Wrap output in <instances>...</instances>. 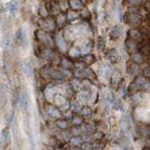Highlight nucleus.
Instances as JSON below:
<instances>
[{"instance_id": "5", "label": "nucleus", "mask_w": 150, "mask_h": 150, "mask_svg": "<svg viewBox=\"0 0 150 150\" xmlns=\"http://www.w3.org/2000/svg\"><path fill=\"white\" fill-rule=\"evenodd\" d=\"M18 38H19V40L21 41V42H22V43H24V42L26 41V33H24L23 29H20L19 33H18Z\"/></svg>"}, {"instance_id": "7", "label": "nucleus", "mask_w": 150, "mask_h": 150, "mask_svg": "<svg viewBox=\"0 0 150 150\" xmlns=\"http://www.w3.org/2000/svg\"><path fill=\"white\" fill-rule=\"evenodd\" d=\"M133 58L135 61H137V62H141L142 61V57L139 55H137V53H135V55H133Z\"/></svg>"}, {"instance_id": "1", "label": "nucleus", "mask_w": 150, "mask_h": 150, "mask_svg": "<svg viewBox=\"0 0 150 150\" xmlns=\"http://www.w3.org/2000/svg\"><path fill=\"white\" fill-rule=\"evenodd\" d=\"M28 95L26 90L22 91V93L20 94V104L23 107L24 110H26L28 107V103H29V99H28Z\"/></svg>"}, {"instance_id": "8", "label": "nucleus", "mask_w": 150, "mask_h": 150, "mask_svg": "<svg viewBox=\"0 0 150 150\" xmlns=\"http://www.w3.org/2000/svg\"><path fill=\"white\" fill-rule=\"evenodd\" d=\"M144 150H149V149H146V148H145V149H144Z\"/></svg>"}, {"instance_id": "2", "label": "nucleus", "mask_w": 150, "mask_h": 150, "mask_svg": "<svg viewBox=\"0 0 150 150\" xmlns=\"http://www.w3.org/2000/svg\"><path fill=\"white\" fill-rule=\"evenodd\" d=\"M22 70L24 71V73H26V75H32V72H33V70H32V66L30 63H24L22 65Z\"/></svg>"}, {"instance_id": "3", "label": "nucleus", "mask_w": 150, "mask_h": 150, "mask_svg": "<svg viewBox=\"0 0 150 150\" xmlns=\"http://www.w3.org/2000/svg\"><path fill=\"white\" fill-rule=\"evenodd\" d=\"M17 1L16 0H12V1H10L9 3H8V9L9 10L11 13H14L17 10Z\"/></svg>"}, {"instance_id": "4", "label": "nucleus", "mask_w": 150, "mask_h": 150, "mask_svg": "<svg viewBox=\"0 0 150 150\" xmlns=\"http://www.w3.org/2000/svg\"><path fill=\"white\" fill-rule=\"evenodd\" d=\"M9 140V130L8 128H5L4 130L2 131V144H5V143H7Z\"/></svg>"}, {"instance_id": "6", "label": "nucleus", "mask_w": 150, "mask_h": 150, "mask_svg": "<svg viewBox=\"0 0 150 150\" xmlns=\"http://www.w3.org/2000/svg\"><path fill=\"white\" fill-rule=\"evenodd\" d=\"M71 5H72L75 9H79L81 7V3L78 1V0H72V1H71Z\"/></svg>"}]
</instances>
